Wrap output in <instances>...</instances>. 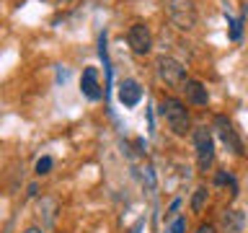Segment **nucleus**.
I'll return each mask as SVG.
<instances>
[{
	"mask_svg": "<svg viewBox=\"0 0 248 233\" xmlns=\"http://www.w3.org/2000/svg\"><path fill=\"white\" fill-rule=\"evenodd\" d=\"M194 233H215V225H212V223H202Z\"/></svg>",
	"mask_w": 248,
	"mask_h": 233,
	"instance_id": "obj_15",
	"label": "nucleus"
},
{
	"mask_svg": "<svg viewBox=\"0 0 248 233\" xmlns=\"http://www.w3.org/2000/svg\"><path fill=\"white\" fill-rule=\"evenodd\" d=\"M240 26H243V18L230 21V39H240Z\"/></svg>",
	"mask_w": 248,
	"mask_h": 233,
	"instance_id": "obj_14",
	"label": "nucleus"
},
{
	"mask_svg": "<svg viewBox=\"0 0 248 233\" xmlns=\"http://www.w3.org/2000/svg\"><path fill=\"white\" fill-rule=\"evenodd\" d=\"M194 145H197V161H199V168L207 171L215 161V143H212V132L207 127H197L194 132Z\"/></svg>",
	"mask_w": 248,
	"mask_h": 233,
	"instance_id": "obj_4",
	"label": "nucleus"
},
{
	"mask_svg": "<svg viewBox=\"0 0 248 233\" xmlns=\"http://www.w3.org/2000/svg\"><path fill=\"white\" fill-rule=\"evenodd\" d=\"M168 18L178 31H191L197 26V5H194V0H168Z\"/></svg>",
	"mask_w": 248,
	"mask_h": 233,
	"instance_id": "obj_2",
	"label": "nucleus"
},
{
	"mask_svg": "<svg viewBox=\"0 0 248 233\" xmlns=\"http://www.w3.org/2000/svg\"><path fill=\"white\" fill-rule=\"evenodd\" d=\"M49 168H52V158H49V155H44V158L36 161V174H39V176L49 174Z\"/></svg>",
	"mask_w": 248,
	"mask_h": 233,
	"instance_id": "obj_13",
	"label": "nucleus"
},
{
	"mask_svg": "<svg viewBox=\"0 0 248 233\" xmlns=\"http://www.w3.org/2000/svg\"><path fill=\"white\" fill-rule=\"evenodd\" d=\"M215 132L228 150H232L235 155H243V140L238 137V132H235V127H232V122L228 116H215Z\"/></svg>",
	"mask_w": 248,
	"mask_h": 233,
	"instance_id": "obj_5",
	"label": "nucleus"
},
{
	"mask_svg": "<svg viewBox=\"0 0 248 233\" xmlns=\"http://www.w3.org/2000/svg\"><path fill=\"white\" fill-rule=\"evenodd\" d=\"M140 99H142V88H140L137 81H124L119 85V101L124 106H137Z\"/></svg>",
	"mask_w": 248,
	"mask_h": 233,
	"instance_id": "obj_8",
	"label": "nucleus"
},
{
	"mask_svg": "<svg viewBox=\"0 0 248 233\" xmlns=\"http://www.w3.org/2000/svg\"><path fill=\"white\" fill-rule=\"evenodd\" d=\"M160 114L166 116V122H168V127L173 130V135H186V132H189V112H186V106L178 99H173V96L163 99L160 101Z\"/></svg>",
	"mask_w": 248,
	"mask_h": 233,
	"instance_id": "obj_1",
	"label": "nucleus"
},
{
	"mask_svg": "<svg viewBox=\"0 0 248 233\" xmlns=\"http://www.w3.org/2000/svg\"><path fill=\"white\" fill-rule=\"evenodd\" d=\"M155 67H158V78L168 85H181L184 88V83L189 81V78H186V67L173 57H158Z\"/></svg>",
	"mask_w": 248,
	"mask_h": 233,
	"instance_id": "obj_3",
	"label": "nucleus"
},
{
	"mask_svg": "<svg viewBox=\"0 0 248 233\" xmlns=\"http://www.w3.org/2000/svg\"><path fill=\"white\" fill-rule=\"evenodd\" d=\"M166 233H186V217L176 215L173 220H170V225L166 228Z\"/></svg>",
	"mask_w": 248,
	"mask_h": 233,
	"instance_id": "obj_12",
	"label": "nucleus"
},
{
	"mask_svg": "<svg viewBox=\"0 0 248 233\" xmlns=\"http://www.w3.org/2000/svg\"><path fill=\"white\" fill-rule=\"evenodd\" d=\"M23 233H42V231H39V228H26Z\"/></svg>",
	"mask_w": 248,
	"mask_h": 233,
	"instance_id": "obj_16",
	"label": "nucleus"
},
{
	"mask_svg": "<svg viewBox=\"0 0 248 233\" xmlns=\"http://www.w3.org/2000/svg\"><path fill=\"white\" fill-rule=\"evenodd\" d=\"M207 197H209V192H207V186H199L197 192H194V197H191V210L194 213H202L207 205Z\"/></svg>",
	"mask_w": 248,
	"mask_h": 233,
	"instance_id": "obj_11",
	"label": "nucleus"
},
{
	"mask_svg": "<svg viewBox=\"0 0 248 233\" xmlns=\"http://www.w3.org/2000/svg\"><path fill=\"white\" fill-rule=\"evenodd\" d=\"M220 223H222V231L225 233H243L246 217H243V213H238V210H225Z\"/></svg>",
	"mask_w": 248,
	"mask_h": 233,
	"instance_id": "obj_10",
	"label": "nucleus"
},
{
	"mask_svg": "<svg viewBox=\"0 0 248 233\" xmlns=\"http://www.w3.org/2000/svg\"><path fill=\"white\" fill-rule=\"evenodd\" d=\"M184 93H186V99H189L191 104H197V106H204L209 101V93L204 88V83H199V81H186L184 83Z\"/></svg>",
	"mask_w": 248,
	"mask_h": 233,
	"instance_id": "obj_9",
	"label": "nucleus"
},
{
	"mask_svg": "<svg viewBox=\"0 0 248 233\" xmlns=\"http://www.w3.org/2000/svg\"><path fill=\"white\" fill-rule=\"evenodd\" d=\"M127 42H129L135 54H147L153 50V36H150V29H147L145 23H132L129 34H127Z\"/></svg>",
	"mask_w": 248,
	"mask_h": 233,
	"instance_id": "obj_6",
	"label": "nucleus"
},
{
	"mask_svg": "<svg viewBox=\"0 0 248 233\" xmlns=\"http://www.w3.org/2000/svg\"><path fill=\"white\" fill-rule=\"evenodd\" d=\"M80 88L88 99H101V85H98V70L96 67H85L83 78H80Z\"/></svg>",
	"mask_w": 248,
	"mask_h": 233,
	"instance_id": "obj_7",
	"label": "nucleus"
}]
</instances>
